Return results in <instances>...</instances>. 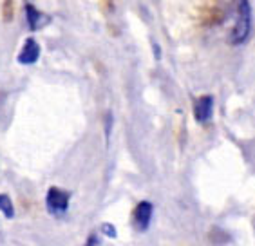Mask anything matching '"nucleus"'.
I'll return each instance as SVG.
<instances>
[{
    "instance_id": "f257e3e1",
    "label": "nucleus",
    "mask_w": 255,
    "mask_h": 246,
    "mask_svg": "<svg viewBox=\"0 0 255 246\" xmlns=\"http://www.w3.org/2000/svg\"><path fill=\"white\" fill-rule=\"evenodd\" d=\"M252 31V5L250 0H237V15L230 31L228 42L232 45H243L250 38Z\"/></svg>"
},
{
    "instance_id": "f03ea898",
    "label": "nucleus",
    "mask_w": 255,
    "mask_h": 246,
    "mask_svg": "<svg viewBox=\"0 0 255 246\" xmlns=\"http://www.w3.org/2000/svg\"><path fill=\"white\" fill-rule=\"evenodd\" d=\"M69 199L71 194L67 190H62L58 187H51L45 194V205H47V212L54 217H62L69 208Z\"/></svg>"
},
{
    "instance_id": "7ed1b4c3",
    "label": "nucleus",
    "mask_w": 255,
    "mask_h": 246,
    "mask_svg": "<svg viewBox=\"0 0 255 246\" xmlns=\"http://www.w3.org/2000/svg\"><path fill=\"white\" fill-rule=\"evenodd\" d=\"M154 216V207L150 201H139L134 208L132 214V227L137 232H145L150 227V221H152Z\"/></svg>"
},
{
    "instance_id": "20e7f679",
    "label": "nucleus",
    "mask_w": 255,
    "mask_h": 246,
    "mask_svg": "<svg viewBox=\"0 0 255 246\" xmlns=\"http://www.w3.org/2000/svg\"><path fill=\"white\" fill-rule=\"evenodd\" d=\"M214 114V96L203 94L194 102V118L197 123H206L212 120Z\"/></svg>"
},
{
    "instance_id": "39448f33",
    "label": "nucleus",
    "mask_w": 255,
    "mask_h": 246,
    "mask_svg": "<svg viewBox=\"0 0 255 246\" xmlns=\"http://www.w3.org/2000/svg\"><path fill=\"white\" fill-rule=\"evenodd\" d=\"M40 58V44L34 38H27L22 45V49L18 53V64L22 65H33L36 64Z\"/></svg>"
},
{
    "instance_id": "423d86ee",
    "label": "nucleus",
    "mask_w": 255,
    "mask_h": 246,
    "mask_svg": "<svg viewBox=\"0 0 255 246\" xmlns=\"http://www.w3.org/2000/svg\"><path fill=\"white\" fill-rule=\"evenodd\" d=\"M25 18H27V24H29L31 31L44 27L47 24V20H49L44 13H40V9H36L33 4H25Z\"/></svg>"
},
{
    "instance_id": "0eeeda50",
    "label": "nucleus",
    "mask_w": 255,
    "mask_h": 246,
    "mask_svg": "<svg viewBox=\"0 0 255 246\" xmlns=\"http://www.w3.org/2000/svg\"><path fill=\"white\" fill-rule=\"evenodd\" d=\"M0 212L4 214L7 219H13L15 217V207H13V201L7 194H0Z\"/></svg>"
},
{
    "instance_id": "6e6552de",
    "label": "nucleus",
    "mask_w": 255,
    "mask_h": 246,
    "mask_svg": "<svg viewBox=\"0 0 255 246\" xmlns=\"http://www.w3.org/2000/svg\"><path fill=\"white\" fill-rule=\"evenodd\" d=\"M2 18L5 22H11L15 18V0H4L2 2Z\"/></svg>"
},
{
    "instance_id": "1a4fd4ad",
    "label": "nucleus",
    "mask_w": 255,
    "mask_h": 246,
    "mask_svg": "<svg viewBox=\"0 0 255 246\" xmlns=\"http://www.w3.org/2000/svg\"><path fill=\"white\" fill-rule=\"evenodd\" d=\"M102 232L107 237H111V239H114V237H116V228H114V225H111V223H105V225H102Z\"/></svg>"
}]
</instances>
